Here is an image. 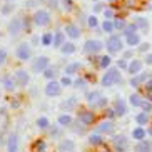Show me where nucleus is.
I'll use <instances>...</instances> for the list:
<instances>
[{
	"label": "nucleus",
	"instance_id": "nucleus-1",
	"mask_svg": "<svg viewBox=\"0 0 152 152\" xmlns=\"http://www.w3.org/2000/svg\"><path fill=\"white\" fill-rule=\"evenodd\" d=\"M119 80H121L119 69H109L102 77V85L104 87H112V85H115Z\"/></svg>",
	"mask_w": 152,
	"mask_h": 152
},
{
	"label": "nucleus",
	"instance_id": "nucleus-2",
	"mask_svg": "<svg viewBox=\"0 0 152 152\" xmlns=\"http://www.w3.org/2000/svg\"><path fill=\"white\" fill-rule=\"evenodd\" d=\"M32 20H34V23H35L37 27H45L50 22V14L47 10H37L35 14H34Z\"/></svg>",
	"mask_w": 152,
	"mask_h": 152
},
{
	"label": "nucleus",
	"instance_id": "nucleus-3",
	"mask_svg": "<svg viewBox=\"0 0 152 152\" xmlns=\"http://www.w3.org/2000/svg\"><path fill=\"white\" fill-rule=\"evenodd\" d=\"M105 47H107V50L110 52V54H119V52L122 50V40L117 35H112V37L107 39Z\"/></svg>",
	"mask_w": 152,
	"mask_h": 152
},
{
	"label": "nucleus",
	"instance_id": "nucleus-4",
	"mask_svg": "<svg viewBox=\"0 0 152 152\" xmlns=\"http://www.w3.org/2000/svg\"><path fill=\"white\" fill-rule=\"evenodd\" d=\"M23 30V20L20 17H17V18H12L10 20V23H9V34L12 37H17V35H20V32Z\"/></svg>",
	"mask_w": 152,
	"mask_h": 152
},
{
	"label": "nucleus",
	"instance_id": "nucleus-5",
	"mask_svg": "<svg viewBox=\"0 0 152 152\" xmlns=\"http://www.w3.org/2000/svg\"><path fill=\"white\" fill-rule=\"evenodd\" d=\"M102 47H104V44L100 40H87L84 44V52L89 54V55H94V54H97V52H100Z\"/></svg>",
	"mask_w": 152,
	"mask_h": 152
},
{
	"label": "nucleus",
	"instance_id": "nucleus-6",
	"mask_svg": "<svg viewBox=\"0 0 152 152\" xmlns=\"http://www.w3.org/2000/svg\"><path fill=\"white\" fill-rule=\"evenodd\" d=\"M112 142H114V147H115L117 152H125L129 149V140H127L125 135H115Z\"/></svg>",
	"mask_w": 152,
	"mask_h": 152
},
{
	"label": "nucleus",
	"instance_id": "nucleus-7",
	"mask_svg": "<svg viewBox=\"0 0 152 152\" xmlns=\"http://www.w3.org/2000/svg\"><path fill=\"white\" fill-rule=\"evenodd\" d=\"M49 57H45V55H40V57H37L35 60H34V65H32V69L35 72H44L45 69L49 67Z\"/></svg>",
	"mask_w": 152,
	"mask_h": 152
},
{
	"label": "nucleus",
	"instance_id": "nucleus-8",
	"mask_svg": "<svg viewBox=\"0 0 152 152\" xmlns=\"http://www.w3.org/2000/svg\"><path fill=\"white\" fill-rule=\"evenodd\" d=\"M60 92H62V89H60V84L58 82L52 80L45 85V94L49 95V97H57V95H60Z\"/></svg>",
	"mask_w": 152,
	"mask_h": 152
},
{
	"label": "nucleus",
	"instance_id": "nucleus-9",
	"mask_svg": "<svg viewBox=\"0 0 152 152\" xmlns=\"http://www.w3.org/2000/svg\"><path fill=\"white\" fill-rule=\"evenodd\" d=\"M32 55V50H30V45L28 44H20L17 47V57L20 60H28Z\"/></svg>",
	"mask_w": 152,
	"mask_h": 152
},
{
	"label": "nucleus",
	"instance_id": "nucleus-10",
	"mask_svg": "<svg viewBox=\"0 0 152 152\" xmlns=\"http://www.w3.org/2000/svg\"><path fill=\"white\" fill-rule=\"evenodd\" d=\"M15 80H17V84L20 85V87H25V85L28 84V80H30V75H28V72L27 70H17L15 72Z\"/></svg>",
	"mask_w": 152,
	"mask_h": 152
},
{
	"label": "nucleus",
	"instance_id": "nucleus-11",
	"mask_svg": "<svg viewBox=\"0 0 152 152\" xmlns=\"http://www.w3.org/2000/svg\"><path fill=\"white\" fill-rule=\"evenodd\" d=\"M100 100H102V94H100L99 90H92V92L87 94V104L92 105V107H97Z\"/></svg>",
	"mask_w": 152,
	"mask_h": 152
},
{
	"label": "nucleus",
	"instance_id": "nucleus-12",
	"mask_svg": "<svg viewBox=\"0 0 152 152\" xmlns=\"http://www.w3.org/2000/svg\"><path fill=\"white\" fill-rule=\"evenodd\" d=\"M65 35H69L70 39H79L80 37V28H79V25H75V23H67L65 25Z\"/></svg>",
	"mask_w": 152,
	"mask_h": 152
},
{
	"label": "nucleus",
	"instance_id": "nucleus-13",
	"mask_svg": "<svg viewBox=\"0 0 152 152\" xmlns=\"http://www.w3.org/2000/svg\"><path fill=\"white\" fill-rule=\"evenodd\" d=\"M7 151L9 152H17L18 151V135L17 134H10L9 140H7Z\"/></svg>",
	"mask_w": 152,
	"mask_h": 152
},
{
	"label": "nucleus",
	"instance_id": "nucleus-14",
	"mask_svg": "<svg viewBox=\"0 0 152 152\" xmlns=\"http://www.w3.org/2000/svg\"><path fill=\"white\" fill-rule=\"evenodd\" d=\"M79 121L82 122V124L85 125H90L92 122H94V114L90 110H80L79 112Z\"/></svg>",
	"mask_w": 152,
	"mask_h": 152
},
{
	"label": "nucleus",
	"instance_id": "nucleus-15",
	"mask_svg": "<svg viewBox=\"0 0 152 152\" xmlns=\"http://www.w3.org/2000/svg\"><path fill=\"white\" fill-rule=\"evenodd\" d=\"M114 110H115V115L122 117L125 115V112H127V105H125V102L122 100V99H117L115 104H114Z\"/></svg>",
	"mask_w": 152,
	"mask_h": 152
},
{
	"label": "nucleus",
	"instance_id": "nucleus-16",
	"mask_svg": "<svg viewBox=\"0 0 152 152\" xmlns=\"http://www.w3.org/2000/svg\"><path fill=\"white\" fill-rule=\"evenodd\" d=\"M112 129H114V124H112L110 121H104V122H100V124H99L97 132H99V134H110Z\"/></svg>",
	"mask_w": 152,
	"mask_h": 152
},
{
	"label": "nucleus",
	"instance_id": "nucleus-17",
	"mask_svg": "<svg viewBox=\"0 0 152 152\" xmlns=\"http://www.w3.org/2000/svg\"><path fill=\"white\" fill-rule=\"evenodd\" d=\"M74 149H75V144H74V140H70V139L62 140L60 145H58V151L60 152H74Z\"/></svg>",
	"mask_w": 152,
	"mask_h": 152
},
{
	"label": "nucleus",
	"instance_id": "nucleus-18",
	"mask_svg": "<svg viewBox=\"0 0 152 152\" xmlns=\"http://www.w3.org/2000/svg\"><path fill=\"white\" fill-rule=\"evenodd\" d=\"M127 70H129L130 75H137L139 72L142 70V62H140V60H132V62L129 64Z\"/></svg>",
	"mask_w": 152,
	"mask_h": 152
},
{
	"label": "nucleus",
	"instance_id": "nucleus-19",
	"mask_svg": "<svg viewBox=\"0 0 152 152\" xmlns=\"http://www.w3.org/2000/svg\"><path fill=\"white\" fill-rule=\"evenodd\" d=\"M151 149H152L151 142L142 139V140H139V144L134 147V152H151Z\"/></svg>",
	"mask_w": 152,
	"mask_h": 152
},
{
	"label": "nucleus",
	"instance_id": "nucleus-20",
	"mask_svg": "<svg viewBox=\"0 0 152 152\" xmlns=\"http://www.w3.org/2000/svg\"><path fill=\"white\" fill-rule=\"evenodd\" d=\"M15 85H17L15 77H12V75H5L4 77V89L5 90H14Z\"/></svg>",
	"mask_w": 152,
	"mask_h": 152
},
{
	"label": "nucleus",
	"instance_id": "nucleus-21",
	"mask_svg": "<svg viewBox=\"0 0 152 152\" xmlns=\"http://www.w3.org/2000/svg\"><path fill=\"white\" fill-rule=\"evenodd\" d=\"M147 80V74H137V75H132L130 79V85L132 87H139V85L142 84V82Z\"/></svg>",
	"mask_w": 152,
	"mask_h": 152
},
{
	"label": "nucleus",
	"instance_id": "nucleus-22",
	"mask_svg": "<svg viewBox=\"0 0 152 152\" xmlns=\"http://www.w3.org/2000/svg\"><path fill=\"white\" fill-rule=\"evenodd\" d=\"M64 44H65V42H64V34H62V32H55V34H54V42H52V45H54V47H57V49H60Z\"/></svg>",
	"mask_w": 152,
	"mask_h": 152
},
{
	"label": "nucleus",
	"instance_id": "nucleus-23",
	"mask_svg": "<svg viewBox=\"0 0 152 152\" xmlns=\"http://www.w3.org/2000/svg\"><path fill=\"white\" fill-rule=\"evenodd\" d=\"M34 152H47V142H45L44 139H39L34 144Z\"/></svg>",
	"mask_w": 152,
	"mask_h": 152
},
{
	"label": "nucleus",
	"instance_id": "nucleus-24",
	"mask_svg": "<svg viewBox=\"0 0 152 152\" xmlns=\"http://www.w3.org/2000/svg\"><path fill=\"white\" fill-rule=\"evenodd\" d=\"M139 42H140V37L137 35V34H129V35H127V44L130 45V47H134V45H137Z\"/></svg>",
	"mask_w": 152,
	"mask_h": 152
},
{
	"label": "nucleus",
	"instance_id": "nucleus-25",
	"mask_svg": "<svg viewBox=\"0 0 152 152\" xmlns=\"http://www.w3.org/2000/svg\"><path fill=\"white\" fill-rule=\"evenodd\" d=\"M132 137H134L135 140H142V139H145V130H144L142 127H137V129L132 132Z\"/></svg>",
	"mask_w": 152,
	"mask_h": 152
},
{
	"label": "nucleus",
	"instance_id": "nucleus-26",
	"mask_svg": "<svg viewBox=\"0 0 152 152\" xmlns=\"http://www.w3.org/2000/svg\"><path fill=\"white\" fill-rule=\"evenodd\" d=\"M60 50H62V54H65V55L74 54V52H75V45L74 44H64L62 47H60Z\"/></svg>",
	"mask_w": 152,
	"mask_h": 152
},
{
	"label": "nucleus",
	"instance_id": "nucleus-27",
	"mask_svg": "<svg viewBox=\"0 0 152 152\" xmlns=\"http://www.w3.org/2000/svg\"><path fill=\"white\" fill-rule=\"evenodd\" d=\"M129 100H130V104H132L134 107H140V105H142V97H140L139 94H132Z\"/></svg>",
	"mask_w": 152,
	"mask_h": 152
},
{
	"label": "nucleus",
	"instance_id": "nucleus-28",
	"mask_svg": "<svg viewBox=\"0 0 152 152\" xmlns=\"http://www.w3.org/2000/svg\"><path fill=\"white\" fill-rule=\"evenodd\" d=\"M52 42H54V34H44L42 35V45L44 47H49Z\"/></svg>",
	"mask_w": 152,
	"mask_h": 152
},
{
	"label": "nucleus",
	"instance_id": "nucleus-29",
	"mask_svg": "<svg viewBox=\"0 0 152 152\" xmlns=\"http://www.w3.org/2000/svg\"><path fill=\"white\" fill-rule=\"evenodd\" d=\"M58 124L60 125H70L72 124V117L69 114H62V115L58 117Z\"/></svg>",
	"mask_w": 152,
	"mask_h": 152
},
{
	"label": "nucleus",
	"instance_id": "nucleus-30",
	"mask_svg": "<svg viewBox=\"0 0 152 152\" xmlns=\"http://www.w3.org/2000/svg\"><path fill=\"white\" fill-rule=\"evenodd\" d=\"M37 127L39 129H47L49 127V119L47 117H39L37 119Z\"/></svg>",
	"mask_w": 152,
	"mask_h": 152
},
{
	"label": "nucleus",
	"instance_id": "nucleus-31",
	"mask_svg": "<svg viewBox=\"0 0 152 152\" xmlns=\"http://www.w3.org/2000/svg\"><path fill=\"white\" fill-rule=\"evenodd\" d=\"M89 142L94 144V145H99V144H102V137H100V134H99V132H97V134H92L89 137Z\"/></svg>",
	"mask_w": 152,
	"mask_h": 152
},
{
	"label": "nucleus",
	"instance_id": "nucleus-32",
	"mask_svg": "<svg viewBox=\"0 0 152 152\" xmlns=\"http://www.w3.org/2000/svg\"><path fill=\"white\" fill-rule=\"evenodd\" d=\"M79 62H74V64H69L67 67H65V74H74V72H77L79 70Z\"/></svg>",
	"mask_w": 152,
	"mask_h": 152
},
{
	"label": "nucleus",
	"instance_id": "nucleus-33",
	"mask_svg": "<svg viewBox=\"0 0 152 152\" xmlns=\"http://www.w3.org/2000/svg\"><path fill=\"white\" fill-rule=\"evenodd\" d=\"M137 30V23H127L124 28V34L125 35H129V34H134V32Z\"/></svg>",
	"mask_w": 152,
	"mask_h": 152
},
{
	"label": "nucleus",
	"instance_id": "nucleus-34",
	"mask_svg": "<svg viewBox=\"0 0 152 152\" xmlns=\"http://www.w3.org/2000/svg\"><path fill=\"white\" fill-rule=\"evenodd\" d=\"M102 28H104V32H107V34H110V32L114 30L115 27H114V23H112L110 20H105V22L102 23Z\"/></svg>",
	"mask_w": 152,
	"mask_h": 152
},
{
	"label": "nucleus",
	"instance_id": "nucleus-35",
	"mask_svg": "<svg viewBox=\"0 0 152 152\" xmlns=\"http://www.w3.org/2000/svg\"><path fill=\"white\" fill-rule=\"evenodd\" d=\"M135 121H137L140 125H144V124H147V121H149V115L145 114V112H144V114H139V115L135 117Z\"/></svg>",
	"mask_w": 152,
	"mask_h": 152
},
{
	"label": "nucleus",
	"instance_id": "nucleus-36",
	"mask_svg": "<svg viewBox=\"0 0 152 152\" xmlns=\"http://www.w3.org/2000/svg\"><path fill=\"white\" fill-rule=\"evenodd\" d=\"M99 65H100L102 69L109 67V65H110V57H109V55H104V57H100V62H99Z\"/></svg>",
	"mask_w": 152,
	"mask_h": 152
},
{
	"label": "nucleus",
	"instance_id": "nucleus-37",
	"mask_svg": "<svg viewBox=\"0 0 152 152\" xmlns=\"http://www.w3.org/2000/svg\"><path fill=\"white\" fill-rule=\"evenodd\" d=\"M135 23H137V27H140L142 28V30H147L149 28V25H147V22H145V20H144V18H135Z\"/></svg>",
	"mask_w": 152,
	"mask_h": 152
},
{
	"label": "nucleus",
	"instance_id": "nucleus-38",
	"mask_svg": "<svg viewBox=\"0 0 152 152\" xmlns=\"http://www.w3.org/2000/svg\"><path fill=\"white\" fill-rule=\"evenodd\" d=\"M14 9H15L14 4H7V5H4V7H2V14H4V15H9Z\"/></svg>",
	"mask_w": 152,
	"mask_h": 152
},
{
	"label": "nucleus",
	"instance_id": "nucleus-39",
	"mask_svg": "<svg viewBox=\"0 0 152 152\" xmlns=\"http://www.w3.org/2000/svg\"><path fill=\"white\" fill-rule=\"evenodd\" d=\"M44 75L47 77V79H54V77H55V69H49V67H47L44 70Z\"/></svg>",
	"mask_w": 152,
	"mask_h": 152
},
{
	"label": "nucleus",
	"instance_id": "nucleus-40",
	"mask_svg": "<svg viewBox=\"0 0 152 152\" xmlns=\"http://www.w3.org/2000/svg\"><path fill=\"white\" fill-rule=\"evenodd\" d=\"M74 105H75V97H70L67 104H65V102L62 104V107H64V109H72Z\"/></svg>",
	"mask_w": 152,
	"mask_h": 152
},
{
	"label": "nucleus",
	"instance_id": "nucleus-41",
	"mask_svg": "<svg viewBox=\"0 0 152 152\" xmlns=\"http://www.w3.org/2000/svg\"><path fill=\"white\" fill-rule=\"evenodd\" d=\"M125 25H127V23H125L124 20H122V18H117L115 22H114V27H115V28H122V30H124Z\"/></svg>",
	"mask_w": 152,
	"mask_h": 152
},
{
	"label": "nucleus",
	"instance_id": "nucleus-42",
	"mask_svg": "<svg viewBox=\"0 0 152 152\" xmlns=\"http://www.w3.org/2000/svg\"><path fill=\"white\" fill-rule=\"evenodd\" d=\"M87 25H89L90 28H95V27H97V18H95V17H89V18H87Z\"/></svg>",
	"mask_w": 152,
	"mask_h": 152
},
{
	"label": "nucleus",
	"instance_id": "nucleus-43",
	"mask_svg": "<svg viewBox=\"0 0 152 152\" xmlns=\"http://www.w3.org/2000/svg\"><path fill=\"white\" fill-rule=\"evenodd\" d=\"M5 60H7V50L0 49V65H2V64H5Z\"/></svg>",
	"mask_w": 152,
	"mask_h": 152
},
{
	"label": "nucleus",
	"instance_id": "nucleus-44",
	"mask_svg": "<svg viewBox=\"0 0 152 152\" xmlns=\"http://www.w3.org/2000/svg\"><path fill=\"white\" fill-rule=\"evenodd\" d=\"M60 85H64V87H69V85H72L70 77H62V80H60Z\"/></svg>",
	"mask_w": 152,
	"mask_h": 152
},
{
	"label": "nucleus",
	"instance_id": "nucleus-45",
	"mask_svg": "<svg viewBox=\"0 0 152 152\" xmlns=\"http://www.w3.org/2000/svg\"><path fill=\"white\" fill-rule=\"evenodd\" d=\"M124 5H125V7H132V9H134L135 5H137V0H125Z\"/></svg>",
	"mask_w": 152,
	"mask_h": 152
},
{
	"label": "nucleus",
	"instance_id": "nucleus-46",
	"mask_svg": "<svg viewBox=\"0 0 152 152\" xmlns=\"http://www.w3.org/2000/svg\"><path fill=\"white\" fill-rule=\"evenodd\" d=\"M104 15H105V18H112V17H114V10H112V9H105V10H104Z\"/></svg>",
	"mask_w": 152,
	"mask_h": 152
},
{
	"label": "nucleus",
	"instance_id": "nucleus-47",
	"mask_svg": "<svg viewBox=\"0 0 152 152\" xmlns=\"http://www.w3.org/2000/svg\"><path fill=\"white\" fill-rule=\"evenodd\" d=\"M140 107H142L145 112H149V110H152V104H149V102H142V105H140Z\"/></svg>",
	"mask_w": 152,
	"mask_h": 152
},
{
	"label": "nucleus",
	"instance_id": "nucleus-48",
	"mask_svg": "<svg viewBox=\"0 0 152 152\" xmlns=\"http://www.w3.org/2000/svg\"><path fill=\"white\" fill-rule=\"evenodd\" d=\"M75 85H77V87H80V89H84V87H85V80H84V79H79V80H75Z\"/></svg>",
	"mask_w": 152,
	"mask_h": 152
},
{
	"label": "nucleus",
	"instance_id": "nucleus-49",
	"mask_svg": "<svg viewBox=\"0 0 152 152\" xmlns=\"http://www.w3.org/2000/svg\"><path fill=\"white\" fill-rule=\"evenodd\" d=\"M149 47H151L149 44H142L140 47H139V52H147V50H149Z\"/></svg>",
	"mask_w": 152,
	"mask_h": 152
},
{
	"label": "nucleus",
	"instance_id": "nucleus-50",
	"mask_svg": "<svg viewBox=\"0 0 152 152\" xmlns=\"http://www.w3.org/2000/svg\"><path fill=\"white\" fill-rule=\"evenodd\" d=\"M49 5L52 7V9H57L58 7V0H49Z\"/></svg>",
	"mask_w": 152,
	"mask_h": 152
},
{
	"label": "nucleus",
	"instance_id": "nucleus-51",
	"mask_svg": "<svg viewBox=\"0 0 152 152\" xmlns=\"http://www.w3.org/2000/svg\"><path fill=\"white\" fill-rule=\"evenodd\" d=\"M145 89H147L149 92H152V79H149V80H145Z\"/></svg>",
	"mask_w": 152,
	"mask_h": 152
},
{
	"label": "nucleus",
	"instance_id": "nucleus-52",
	"mask_svg": "<svg viewBox=\"0 0 152 152\" xmlns=\"http://www.w3.org/2000/svg\"><path fill=\"white\" fill-rule=\"evenodd\" d=\"M119 67H121V69H127V67H129V64H127V60H125V58L119 62Z\"/></svg>",
	"mask_w": 152,
	"mask_h": 152
},
{
	"label": "nucleus",
	"instance_id": "nucleus-53",
	"mask_svg": "<svg viewBox=\"0 0 152 152\" xmlns=\"http://www.w3.org/2000/svg\"><path fill=\"white\" fill-rule=\"evenodd\" d=\"M62 2H64V5H65V9H67V10L72 9V2H70V0H62Z\"/></svg>",
	"mask_w": 152,
	"mask_h": 152
},
{
	"label": "nucleus",
	"instance_id": "nucleus-54",
	"mask_svg": "<svg viewBox=\"0 0 152 152\" xmlns=\"http://www.w3.org/2000/svg\"><path fill=\"white\" fill-rule=\"evenodd\" d=\"M145 62H147L149 65H152V54H149L147 57H145Z\"/></svg>",
	"mask_w": 152,
	"mask_h": 152
},
{
	"label": "nucleus",
	"instance_id": "nucleus-55",
	"mask_svg": "<svg viewBox=\"0 0 152 152\" xmlns=\"http://www.w3.org/2000/svg\"><path fill=\"white\" fill-rule=\"evenodd\" d=\"M94 10H95V12H100V10H102V5H100V4H97V5L94 7Z\"/></svg>",
	"mask_w": 152,
	"mask_h": 152
},
{
	"label": "nucleus",
	"instance_id": "nucleus-56",
	"mask_svg": "<svg viewBox=\"0 0 152 152\" xmlns=\"http://www.w3.org/2000/svg\"><path fill=\"white\" fill-rule=\"evenodd\" d=\"M107 115H109V117H114V115H115V110H109Z\"/></svg>",
	"mask_w": 152,
	"mask_h": 152
},
{
	"label": "nucleus",
	"instance_id": "nucleus-57",
	"mask_svg": "<svg viewBox=\"0 0 152 152\" xmlns=\"http://www.w3.org/2000/svg\"><path fill=\"white\" fill-rule=\"evenodd\" d=\"M100 152H109V151H100Z\"/></svg>",
	"mask_w": 152,
	"mask_h": 152
},
{
	"label": "nucleus",
	"instance_id": "nucleus-58",
	"mask_svg": "<svg viewBox=\"0 0 152 152\" xmlns=\"http://www.w3.org/2000/svg\"><path fill=\"white\" fill-rule=\"evenodd\" d=\"M109 2H114V0H109Z\"/></svg>",
	"mask_w": 152,
	"mask_h": 152
},
{
	"label": "nucleus",
	"instance_id": "nucleus-59",
	"mask_svg": "<svg viewBox=\"0 0 152 152\" xmlns=\"http://www.w3.org/2000/svg\"><path fill=\"white\" fill-rule=\"evenodd\" d=\"M151 135H152V130H151Z\"/></svg>",
	"mask_w": 152,
	"mask_h": 152
},
{
	"label": "nucleus",
	"instance_id": "nucleus-60",
	"mask_svg": "<svg viewBox=\"0 0 152 152\" xmlns=\"http://www.w3.org/2000/svg\"><path fill=\"white\" fill-rule=\"evenodd\" d=\"M95 2H99V0H95Z\"/></svg>",
	"mask_w": 152,
	"mask_h": 152
}]
</instances>
